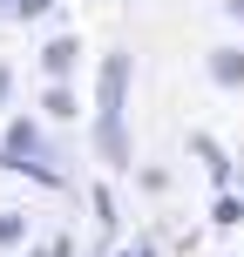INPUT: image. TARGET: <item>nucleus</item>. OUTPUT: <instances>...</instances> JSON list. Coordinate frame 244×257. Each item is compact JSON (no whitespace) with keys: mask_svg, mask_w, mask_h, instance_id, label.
<instances>
[{"mask_svg":"<svg viewBox=\"0 0 244 257\" xmlns=\"http://www.w3.org/2000/svg\"><path fill=\"white\" fill-rule=\"evenodd\" d=\"M129 75L136 61L116 48L102 61V81H95V149H102L109 169H129V136H122V95H129Z\"/></svg>","mask_w":244,"mask_h":257,"instance_id":"nucleus-1","label":"nucleus"},{"mask_svg":"<svg viewBox=\"0 0 244 257\" xmlns=\"http://www.w3.org/2000/svg\"><path fill=\"white\" fill-rule=\"evenodd\" d=\"M41 156V122L34 115H14L7 122V142H0V163H34Z\"/></svg>","mask_w":244,"mask_h":257,"instance_id":"nucleus-2","label":"nucleus"},{"mask_svg":"<svg viewBox=\"0 0 244 257\" xmlns=\"http://www.w3.org/2000/svg\"><path fill=\"white\" fill-rule=\"evenodd\" d=\"M204 75L217 88H244V48H210L204 54Z\"/></svg>","mask_w":244,"mask_h":257,"instance_id":"nucleus-3","label":"nucleus"},{"mask_svg":"<svg viewBox=\"0 0 244 257\" xmlns=\"http://www.w3.org/2000/svg\"><path fill=\"white\" fill-rule=\"evenodd\" d=\"M75 61H82V41L75 34H54L48 48H41V68H48V75H68Z\"/></svg>","mask_w":244,"mask_h":257,"instance_id":"nucleus-4","label":"nucleus"},{"mask_svg":"<svg viewBox=\"0 0 244 257\" xmlns=\"http://www.w3.org/2000/svg\"><path fill=\"white\" fill-rule=\"evenodd\" d=\"M190 149H197V156H204V163H210V176H217V183H231V163H224V156H217V142H204V136H197Z\"/></svg>","mask_w":244,"mask_h":257,"instance_id":"nucleus-5","label":"nucleus"},{"mask_svg":"<svg viewBox=\"0 0 244 257\" xmlns=\"http://www.w3.org/2000/svg\"><path fill=\"white\" fill-rule=\"evenodd\" d=\"M21 237H27V217H21V210H7V217H0V250H14Z\"/></svg>","mask_w":244,"mask_h":257,"instance_id":"nucleus-6","label":"nucleus"},{"mask_svg":"<svg viewBox=\"0 0 244 257\" xmlns=\"http://www.w3.org/2000/svg\"><path fill=\"white\" fill-rule=\"evenodd\" d=\"M210 217H217V223H244V203H237V196H217V203H210Z\"/></svg>","mask_w":244,"mask_h":257,"instance_id":"nucleus-7","label":"nucleus"},{"mask_svg":"<svg viewBox=\"0 0 244 257\" xmlns=\"http://www.w3.org/2000/svg\"><path fill=\"white\" fill-rule=\"evenodd\" d=\"M95 217H102V230H116V196H109V183L95 190Z\"/></svg>","mask_w":244,"mask_h":257,"instance_id":"nucleus-8","label":"nucleus"},{"mask_svg":"<svg viewBox=\"0 0 244 257\" xmlns=\"http://www.w3.org/2000/svg\"><path fill=\"white\" fill-rule=\"evenodd\" d=\"M48 115H75V95H68L61 81H54V88H48Z\"/></svg>","mask_w":244,"mask_h":257,"instance_id":"nucleus-9","label":"nucleus"},{"mask_svg":"<svg viewBox=\"0 0 244 257\" xmlns=\"http://www.w3.org/2000/svg\"><path fill=\"white\" fill-rule=\"evenodd\" d=\"M41 7H48V0H14V14H41Z\"/></svg>","mask_w":244,"mask_h":257,"instance_id":"nucleus-10","label":"nucleus"},{"mask_svg":"<svg viewBox=\"0 0 244 257\" xmlns=\"http://www.w3.org/2000/svg\"><path fill=\"white\" fill-rule=\"evenodd\" d=\"M7 88H14V68H0V102H7Z\"/></svg>","mask_w":244,"mask_h":257,"instance_id":"nucleus-11","label":"nucleus"},{"mask_svg":"<svg viewBox=\"0 0 244 257\" xmlns=\"http://www.w3.org/2000/svg\"><path fill=\"white\" fill-rule=\"evenodd\" d=\"M231 21H244V0H231Z\"/></svg>","mask_w":244,"mask_h":257,"instance_id":"nucleus-12","label":"nucleus"},{"mask_svg":"<svg viewBox=\"0 0 244 257\" xmlns=\"http://www.w3.org/2000/svg\"><path fill=\"white\" fill-rule=\"evenodd\" d=\"M129 257H156V250H149V244H136V250H129Z\"/></svg>","mask_w":244,"mask_h":257,"instance_id":"nucleus-13","label":"nucleus"}]
</instances>
